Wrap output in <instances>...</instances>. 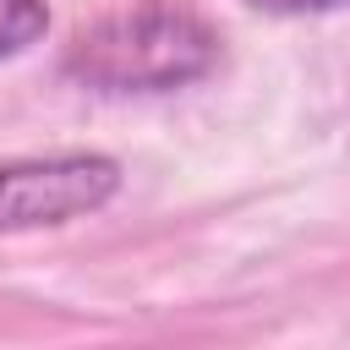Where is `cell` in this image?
Masks as SVG:
<instances>
[{"mask_svg": "<svg viewBox=\"0 0 350 350\" xmlns=\"http://www.w3.org/2000/svg\"><path fill=\"white\" fill-rule=\"evenodd\" d=\"M219 27L180 0H131L88 22L66 55L60 77L88 93H180L219 71Z\"/></svg>", "mask_w": 350, "mask_h": 350, "instance_id": "1", "label": "cell"}, {"mask_svg": "<svg viewBox=\"0 0 350 350\" xmlns=\"http://www.w3.org/2000/svg\"><path fill=\"white\" fill-rule=\"evenodd\" d=\"M120 159L109 153H27L0 159V235L60 230L120 197Z\"/></svg>", "mask_w": 350, "mask_h": 350, "instance_id": "2", "label": "cell"}, {"mask_svg": "<svg viewBox=\"0 0 350 350\" xmlns=\"http://www.w3.org/2000/svg\"><path fill=\"white\" fill-rule=\"evenodd\" d=\"M49 33V5L44 0H0V66L44 44Z\"/></svg>", "mask_w": 350, "mask_h": 350, "instance_id": "3", "label": "cell"}, {"mask_svg": "<svg viewBox=\"0 0 350 350\" xmlns=\"http://www.w3.org/2000/svg\"><path fill=\"white\" fill-rule=\"evenodd\" d=\"M262 16H328V11H350V0H246Z\"/></svg>", "mask_w": 350, "mask_h": 350, "instance_id": "4", "label": "cell"}]
</instances>
